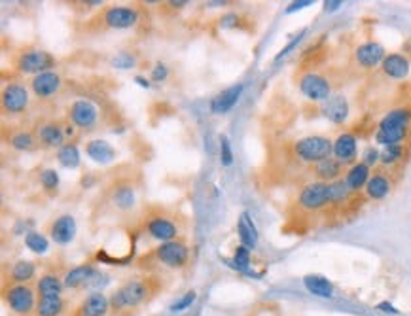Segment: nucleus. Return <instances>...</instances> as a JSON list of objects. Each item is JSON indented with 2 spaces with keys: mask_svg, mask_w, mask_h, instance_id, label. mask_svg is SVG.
Here are the masks:
<instances>
[{
  "mask_svg": "<svg viewBox=\"0 0 411 316\" xmlns=\"http://www.w3.org/2000/svg\"><path fill=\"white\" fill-rule=\"evenodd\" d=\"M163 288V277L157 273L124 280L111 294V316H137L162 294Z\"/></svg>",
  "mask_w": 411,
  "mask_h": 316,
  "instance_id": "f257e3e1",
  "label": "nucleus"
},
{
  "mask_svg": "<svg viewBox=\"0 0 411 316\" xmlns=\"http://www.w3.org/2000/svg\"><path fill=\"white\" fill-rule=\"evenodd\" d=\"M411 135V106H396L377 124L374 140L381 148L404 144Z\"/></svg>",
  "mask_w": 411,
  "mask_h": 316,
  "instance_id": "f03ea898",
  "label": "nucleus"
},
{
  "mask_svg": "<svg viewBox=\"0 0 411 316\" xmlns=\"http://www.w3.org/2000/svg\"><path fill=\"white\" fill-rule=\"evenodd\" d=\"M148 261L160 265L162 269L169 271H182L190 265V246L184 239H175L169 243H160L148 257H140L139 265H146Z\"/></svg>",
  "mask_w": 411,
  "mask_h": 316,
  "instance_id": "7ed1b4c3",
  "label": "nucleus"
},
{
  "mask_svg": "<svg viewBox=\"0 0 411 316\" xmlns=\"http://www.w3.org/2000/svg\"><path fill=\"white\" fill-rule=\"evenodd\" d=\"M2 303L10 315L35 316L38 294L30 284H2Z\"/></svg>",
  "mask_w": 411,
  "mask_h": 316,
  "instance_id": "20e7f679",
  "label": "nucleus"
},
{
  "mask_svg": "<svg viewBox=\"0 0 411 316\" xmlns=\"http://www.w3.org/2000/svg\"><path fill=\"white\" fill-rule=\"evenodd\" d=\"M142 229L154 241H160V243H169V241L180 239L178 218H175L173 214L163 208H150L142 218Z\"/></svg>",
  "mask_w": 411,
  "mask_h": 316,
  "instance_id": "39448f33",
  "label": "nucleus"
},
{
  "mask_svg": "<svg viewBox=\"0 0 411 316\" xmlns=\"http://www.w3.org/2000/svg\"><path fill=\"white\" fill-rule=\"evenodd\" d=\"M292 152L298 161L307 163L313 167L334 155V140L324 135H309L294 142Z\"/></svg>",
  "mask_w": 411,
  "mask_h": 316,
  "instance_id": "423d86ee",
  "label": "nucleus"
},
{
  "mask_svg": "<svg viewBox=\"0 0 411 316\" xmlns=\"http://www.w3.org/2000/svg\"><path fill=\"white\" fill-rule=\"evenodd\" d=\"M57 65V59L52 53L46 50H23L15 55L14 68L19 74H30L32 78L38 74H44L53 70V66Z\"/></svg>",
  "mask_w": 411,
  "mask_h": 316,
  "instance_id": "0eeeda50",
  "label": "nucleus"
},
{
  "mask_svg": "<svg viewBox=\"0 0 411 316\" xmlns=\"http://www.w3.org/2000/svg\"><path fill=\"white\" fill-rule=\"evenodd\" d=\"M298 206L305 213H318L326 206H332V191L330 184L313 180L300 190L298 195Z\"/></svg>",
  "mask_w": 411,
  "mask_h": 316,
  "instance_id": "6e6552de",
  "label": "nucleus"
},
{
  "mask_svg": "<svg viewBox=\"0 0 411 316\" xmlns=\"http://www.w3.org/2000/svg\"><path fill=\"white\" fill-rule=\"evenodd\" d=\"M298 88H300L301 95L311 103H326L334 95L332 81L324 74L315 72V70L301 74L300 80H298Z\"/></svg>",
  "mask_w": 411,
  "mask_h": 316,
  "instance_id": "1a4fd4ad",
  "label": "nucleus"
},
{
  "mask_svg": "<svg viewBox=\"0 0 411 316\" xmlns=\"http://www.w3.org/2000/svg\"><path fill=\"white\" fill-rule=\"evenodd\" d=\"M30 104V93L27 86L19 81H10L2 89V112L4 116H19L27 112Z\"/></svg>",
  "mask_w": 411,
  "mask_h": 316,
  "instance_id": "9d476101",
  "label": "nucleus"
},
{
  "mask_svg": "<svg viewBox=\"0 0 411 316\" xmlns=\"http://www.w3.org/2000/svg\"><path fill=\"white\" fill-rule=\"evenodd\" d=\"M97 21L101 23L104 29H131L139 21V12L131 6H106L99 14Z\"/></svg>",
  "mask_w": 411,
  "mask_h": 316,
  "instance_id": "9b49d317",
  "label": "nucleus"
},
{
  "mask_svg": "<svg viewBox=\"0 0 411 316\" xmlns=\"http://www.w3.org/2000/svg\"><path fill=\"white\" fill-rule=\"evenodd\" d=\"M68 119L73 121L76 129L80 131H93L99 124V110L97 106L88 99H78L74 101L70 106H68V112H66Z\"/></svg>",
  "mask_w": 411,
  "mask_h": 316,
  "instance_id": "f8f14e48",
  "label": "nucleus"
},
{
  "mask_svg": "<svg viewBox=\"0 0 411 316\" xmlns=\"http://www.w3.org/2000/svg\"><path fill=\"white\" fill-rule=\"evenodd\" d=\"M68 316H111V297H106L103 292H91Z\"/></svg>",
  "mask_w": 411,
  "mask_h": 316,
  "instance_id": "ddd939ff",
  "label": "nucleus"
},
{
  "mask_svg": "<svg viewBox=\"0 0 411 316\" xmlns=\"http://www.w3.org/2000/svg\"><path fill=\"white\" fill-rule=\"evenodd\" d=\"M37 273L38 267L35 261H30V259H15L8 267H4L2 284H30L32 280L37 279Z\"/></svg>",
  "mask_w": 411,
  "mask_h": 316,
  "instance_id": "4468645a",
  "label": "nucleus"
},
{
  "mask_svg": "<svg viewBox=\"0 0 411 316\" xmlns=\"http://www.w3.org/2000/svg\"><path fill=\"white\" fill-rule=\"evenodd\" d=\"M334 157L345 167L359 163V139L354 132L345 131L334 139Z\"/></svg>",
  "mask_w": 411,
  "mask_h": 316,
  "instance_id": "2eb2a0df",
  "label": "nucleus"
},
{
  "mask_svg": "<svg viewBox=\"0 0 411 316\" xmlns=\"http://www.w3.org/2000/svg\"><path fill=\"white\" fill-rule=\"evenodd\" d=\"M387 57V52L385 48L379 42L375 40H367V42H362V44L354 50V61L360 68L364 70H374L377 66H381L383 59Z\"/></svg>",
  "mask_w": 411,
  "mask_h": 316,
  "instance_id": "dca6fc26",
  "label": "nucleus"
},
{
  "mask_svg": "<svg viewBox=\"0 0 411 316\" xmlns=\"http://www.w3.org/2000/svg\"><path fill=\"white\" fill-rule=\"evenodd\" d=\"M61 86H63V78H61V74L55 72V70L38 74V76H35V78L30 80V91L35 93V97L42 99V101L52 99L53 95H57Z\"/></svg>",
  "mask_w": 411,
  "mask_h": 316,
  "instance_id": "f3484780",
  "label": "nucleus"
},
{
  "mask_svg": "<svg viewBox=\"0 0 411 316\" xmlns=\"http://www.w3.org/2000/svg\"><path fill=\"white\" fill-rule=\"evenodd\" d=\"M76 231H78L76 220H74L70 214H61V216H57V218L50 224V228H48L50 239H52L55 244H61V246L73 243L74 237H76Z\"/></svg>",
  "mask_w": 411,
  "mask_h": 316,
  "instance_id": "a211bd4d",
  "label": "nucleus"
},
{
  "mask_svg": "<svg viewBox=\"0 0 411 316\" xmlns=\"http://www.w3.org/2000/svg\"><path fill=\"white\" fill-rule=\"evenodd\" d=\"M99 277V269L93 264H80L65 273V290H80L89 286Z\"/></svg>",
  "mask_w": 411,
  "mask_h": 316,
  "instance_id": "6ab92c4d",
  "label": "nucleus"
},
{
  "mask_svg": "<svg viewBox=\"0 0 411 316\" xmlns=\"http://www.w3.org/2000/svg\"><path fill=\"white\" fill-rule=\"evenodd\" d=\"M38 144L42 148H61L66 144L65 131H63V121H46L37 129Z\"/></svg>",
  "mask_w": 411,
  "mask_h": 316,
  "instance_id": "aec40b11",
  "label": "nucleus"
},
{
  "mask_svg": "<svg viewBox=\"0 0 411 316\" xmlns=\"http://www.w3.org/2000/svg\"><path fill=\"white\" fill-rule=\"evenodd\" d=\"M381 70L390 80H405L410 76L411 61L404 53H387L381 63Z\"/></svg>",
  "mask_w": 411,
  "mask_h": 316,
  "instance_id": "412c9836",
  "label": "nucleus"
},
{
  "mask_svg": "<svg viewBox=\"0 0 411 316\" xmlns=\"http://www.w3.org/2000/svg\"><path fill=\"white\" fill-rule=\"evenodd\" d=\"M323 114L324 118H328L332 124L336 126H343L349 114H351V106L347 101L345 95H332L326 103H323Z\"/></svg>",
  "mask_w": 411,
  "mask_h": 316,
  "instance_id": "4be33fe9",
  "label": "nucleus"
},
{
  "mask_svg": "<svg viewBox=\"0 0 411 316\" xmlns=\"http://www.w3.org/2000/svg\"><path fill=\"white\" fill-rule=\"evenodd\" d=\"M366 197L372 201H383L390 195L392 191V178L385 170H375L366 184Z\"/></svg>",
  "mask_w": 411,
  "mask_h": 316,
  "instance_id": "5701e85b",
  "label": "nucleus"
},
{
  "mask_svg": "<svg viewBox=\"0 0 411 316\" xmlns=\"http://www.w3.org/2000/svg\"><path fill=\"white\" fill-rule=\"evenodd\" d=\"M343 172H347L345 165H341L334 155L328 157V159H324V161L313 165V175H315V180H318V182H326V184H332V182H336V180H341V178L345 177Z\"/></svg>",
  "mask_w": 411,
  "mask_h": 316,
  "instance_id": "b1692460",
  "label": "nucleus"
},
{
  "mask_svg": "<svg viewBox=\"0 0 411 316\" xmlns=\"http://www.w3.org/2000/svg\"><path fill=\"white\" fill-rule=\"evenodd\" d=\"M65 292V280L55 271H46L37 280L38 297H57Z\"/></svg>",
  "mask_w": 411,
  "mask_h": 316,
  "instance_id": "393cba45",
  "label": "nucleus"
},
{
  "mask_svg": "<svg viewBox=\"0 0 411 316\" xmlns=\"http://www.w3.org/2000/svg\"><path fill=\"white\" fill-rule=\"evenodd\" d=\"M242 89H245L242 83H237V86H231V88L224 89L222 93L213 97V101H211V110H213L214 114H226V112L231 110L235 104H237V101L241 99Z\"/></svg>",
  "mask_w": 411,
  "mask_h": 316,
  "instance_id": "a878e982",
  "label": "nucleus"
},
{
  "mask_svg": "<svg viewBox=\"0 0 411 316\" xmlns=\"http://www.w3.org/2000/svg\"><path fill=\"white\" fill-rule=\"evenodd\" d=\"M370 177H372V169L367 167L366 163L359 161L347 169L343 180H345V184L349 186V190H351L352 193H360L362 190H366V184L367 180H370Z\"/></svg>",
  "mask_w": 411,
  "mask_h": 316,
  "instance_id": "bb28decb",
  "label": "nucleus"
},
{
  "mask_svg": "<svg viewBox=\"0 0 411 316\" xmlns=\"http://www.w3.org/2000/svg\"><path fill=\"white\" fill-rule=\"evenodd\" d=\"M303 286L309 294L315 297H323V299H332L336 295V288L330 280L323 277V275H305L303 277Z\"/></svg>",
  "mask_w": 411,
  "mask_h": 316,
  "instance_id": "cd10ccee",
  "label": "nucleus"
},
{
  "mask_svg": "<svg viewBox=\"0 0 411 316\" xmlns=\"http://www.w3.org/2000/svg\"><path fill=\"white\" fill-rule=\"evenodd\" d=\"M68 302L63 295L57 297H38L35 316H66Z\"/></svg>",
  "mask_w": 411,
  "mask_h": 316,
  "instance_id": "c85d7f7f",
  "label": "nucleus"
},
{
  "mask_svg": "<svg viewBox=\"0 0 411 316\" xmlns=\"http://www.w3.org/2000/svg\"><path fill=\"white\" fill-rule=\"evenodd\" d=\"M111 201L117 210H131L135 205V188L131 182H117L111 191Z\"/></svg>",
  "mask_w": 411,
  "mask_h": 316,
  "instance_id": "c756f323",
  "label": "nucleus"
},
{
  "mask_svg": "<svg viewBox=\"0 0 411 316\" xmlns=\"http://www.w3.org/2000/svg\"><path fill=\"white\" fill-rule=\"evenodd\" d=\"M86 154L97 163H111L116 157V150L111 146V142L95 139L89 140L88 144H86Z\"/></svg>",
  "mask_w": 411,
  "mask_h": 316,
  "instance_id": "7c9ffc66",
  "label": "nucleus"
},
{
  "mask_svg": "<svg viewBox=\"0 0 411 316\" xmlns=\"http://www.w3.org/2000/svg\"><path fill=\"white\" fill-rule=\"evenodd\" d=\"M237 231H239V239H241L242 246H247L249 250H254V246L258 243V231L254 221L250 220V216L247 213L241 214L239 224H237Z\"/></svg>",
  "mask_w": 411,
  "mask_h": 316,
  "instance_id": "2f4dec72",
  "label": "nucleus"
},
{
  "mask_svg": "<svg viewBox=\"0 0 411 316\" xmlns=\"http://www.w3.org/2000/svg\"><path fill=\"white\" fill-rule=\"evenodd\" d=\"M408 157L405 144H394V146L381 148V161L379 165L385 169H396L398 165H402Z\"/></svg>",
  "mask_w": 411,
  "mask_h": 316,
  "instance_id": "473e14b6",
  "label": "nucleus"
},
{
  "mask_svg": "<svg viewBox=\"0 0 411 316\" xmlns=\"http://www.w3.org/2000/svg\"><path fill=\"white\" fill-rule=\"evenodd\" d=\"M8 144L17 150V152H35L40 144H38V139L35 132L30 131H15L10 135L8 139Z\"/></svg>",
  "mask_w": 411,
  "mask_h": 316,
  "instance_id": "72a5a7b5",
  "label": "nucleus"
},
{
  "mask_svg": "<svg viewBox=\"0 0 411 316\" xmlns=\"http://www.w3.org/2000/svg\"><path fill=\"white\" fill-rule=\"evenodd\" d=\"M57 161L65 167V169H76L80 167V152L76 142H66L57 150Z\"/></svg>",
  "mask_w": 411,
  "mask_h": 316,
  "instance_id": "f704fd0d",
  "label": "nucleus"
},
{
  "mask_svg": "<svg viewBox=\"0 0 411 316\" xmlns=\"http://www.w3.org/2000/svg\"><path fill=\"white\" fill-rule=\"evenodd\" d=\"M25 246L35 254H46L50 250V241L44 233H38V231H29L25 235Z\"/></svg>",
  "mask_w": 411,
  "mask_h": 316,
  "instance_id": "c9c22d12",
  "label": "nucleus"
},
{
  "mask_svg": "<svg viewBox=\"0 0 411 316\" xmlns=\"http://www.w3.org/2000/svg\"><path fill=\"white\" fill-rule=\"evenodd\" d=\"M231 265H233L237 271L247 273L250 267V250L247 246L239 244L233 252V259H231Z\"/></svg>",
  "mask_w": 411,
  "mask_h": 316,
  "instance_id": "e433bc0d",
  "label": "nucleus"
},
{
  "mask_svg": "<svg viewBox=\"0 0 411 316\" xmlns=\"http://www.w3.org/2000/svg\"><path fill=\"white\" fill-rule=\"evenodd\" d=\"M40 184L48 193H57L59 175L55 169H44L40 172Z\"/></svg>",
  "mask_w": 411,
  "mask_h": 316,
  "instance_id": "4c0bfd02",
  "label": "nucleus"
},
{
  "mask_svg": "<svg viewBox=\"0 0 411 316\" xmlns=\"http://www.w3.org/2000/svg\"><path fill=\"white\" fill-rule=\"evenodd\" d=\"M220 163L224 167H229L233 163V150H231V142L226 135L220 137Z\"/></svg>",
  "mask_w": 411,
  "mask_h": 316,
  "instance_id": "58836bf2",
  "label": "nucleus"
},
{
  "mask_svg": "<svg viewBox=\"0 0 411 316\" xmlns=\"http://www.w3.org/2000/svg\"><path fill=\"white\" fill-rule=\"evenodd\" d=\"M381 161V150L377 146H367L362 154V163H366L367 167L372 169L375 165H379Z\"/></svg>",
  "mask_w": 411,
  "mask_h": 316,
  "instance_id": "ea45409f",
  "label": "nucleus"
},
{
  "mask_svg": "<svg viewBox=\"0 0 411 316\" xmlns=\"http://www.w3.org/2000/svg\"><path fill=\"white\" fill-rule=\"evenodd\" d=\"M195 297H198V294L193 292V290H190V292H186V294L178 299V302L173 303V307L171 309L175 310V313H180V310H186L190 309L191 305H193V302H195Z\"/></svg>",
  "mask_w": 411,
  "mask_h": 316,
  "instance_id": "a19ab883",
  "label": "nucleus"
},
{
  "mask_svg": "<svg viewBox=\"0 0 411 316\" xmlns=\"http://www.w3.org/2000/svg\"><path fill=\"white\" fill-rule=\"evenodd\" d=\"M303 34H305V30H301L300 34H298V37L294 38L292 42H290V44H288L287 48H283V50H280V53H279V55H277V57H275V59H277V61H279V59H283V57H285V55H288V53L292 52L294 48H296V46L300 44L301 40H303Z\"/></svg>",
  "mask_w": 411,
  "mask_h": 316,
  "instance_id": "79ce46f5",
  "label": "nucleus"
},
{
  "mask_svg": "<svg viewBox=\"0 0 411 316\" xmlns=\"http://www.w3.org/2000/svg\"><path fill=\"white\" fill-rule=\"evenodd\" d=\"M167 74H169L167 66H165V65H155L154 72H152V80H154V81L165 80V78H167Z\"/></svg>",
  "mask_w": 411,
  "mask_h": 316,
  "instance_id": "37998d69",
  "label": "nucleus"
},
{
  "mask_svg": "<svg viewBox=\"0 0 411 316\" xmlns=\"http://www.w3.org/2000/svg\"><path fill=\"white\" fill-rule=\"evenodd\" d=\"M114 65L120 66V68H129L133 65V57H129L127 53H122V55H117L116 59H114Z\"/></svg>",
  "mask_w": 411,
  "mask_h": 316,
  "instance_id": "c03bdc74",
  "label": "nucleus"
},
{
  "mask_svg": "<svg viewBox=\"0 0 411 316\" xmlns=\"http://www.w3.org/2000/svg\"><path fill=\"white\" fill-rule=\"evenodd\" d=\"M375 309L381 310V313H389V315H398V313H400V310H398L396 307H394V305H390L389 302L379 303V305H377V307H375Z\"/></svg>",
  "mask_w": 411,
  "mask_h": 316,
  "instance_id": "a18cd8bd",
  "label": "nucleus"
},
{
  "mask_svg": "<svg viewBox=\"0 0 411 316\" xmlns=\"http://www.w3.org/2000/svg\"><path fill=\"white\" fill-rule=\"evenodd\" d=\"M307 6H313V2H311V0H305V2H292V4L287 8V14H292V12H296V10H303V8H307Z\"/></svg>",
  "mask_w": 411,
  "mask_h": 316,
  "instance_id": "49530a36",
  "label": "nucleus"
},
{
  "mask_svg": "<svg viewBox=\"0 0 411 316\" xmlns=\"http://www.w3.org/2000/svg\"><path fill=\"white\" fill-rule=\"evenodd\" d=\"M343 6V2H324V10L326 12H336V10H339V8Z\"/></svg>",
  "mask_w": 411,
  "mask_h": 316,
  "instance_id": "de8ad7c7",
  "label": "nucleus"
}]
</instances>
